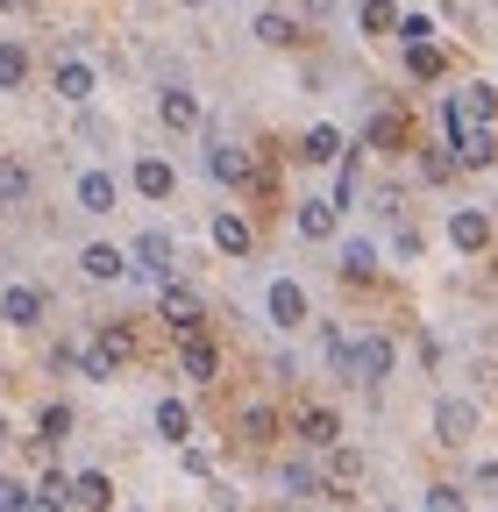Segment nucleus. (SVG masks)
Masks as SVG:
<instances>
[{
    "mask_svg": "<svg viewBox=\"0 0 498 512\" xmlns=\"http://www.w3.org/2000/svg\"><path fill=\"white\" fill-rule=\"evenodd\" d=\"M72 505H86V512H107V505H114V484H107L100 470H86V477H72Z\"/></svg>",
    "mask_w": 498,
    "mask_h": 512,
    "instance_id": "aec40b11",
    "label": "nucleus"
},
{
    "mask_svg": "<svg viewBox=\"0 0 498 512\" xmlns=\"http://www.w3.org/2000/svg\"><path fill=\"white\" fill-rule=\"evenodd\" d=\"M178 8H200V0H178Z\"/></svg>",
    "mask_w": 498,
    "mask_h": 512,
    "instance_id": "79ce46f5",
    "label": "nucleus"
},
{
    "mask_svg": "<svg viewBox=\"0 0 498 512\" xmlns=\"http://www.w3.org/2000/svg\"><path fill=\"white\" fill-rule=\"evenodd\" d=\"M292 434H299L306 448H335V441H342V420H335L328 406H299V420H292Z\"/></svg>",
    "mask_w": 498,
    "mask_h": 512,
    "instance_id": "0eeeda50",
    "label": "nucleus"
},
{
    "mask_svg": "<svg viewBox=\"0 0 498 512\" xmlns=\"http://www.w3.org/2000/svg\"><path fill=\"white\" fill-rule=\"evenodd\" d=\"M0 320H8V328H36V320H43V292L36 285H8V292H0Z\"/></svg>",
    "mask_w": 498,
    "mask_h": 512,
    "instance_id": "1a4fd4ad",
    "label": "nucleus"
},
{
    "mask_svg": "<svg viewBox=\"0 0 498 512\" xmlns=\"http://www.w3.org/2000/svg\"><path fill=\"white\" fill-rule=\"evenodd\" d=\"M0 448H8V420H0Z\"/></svg>",
    "mask_w": 498,
    "mask_h": 512,
    "instance_id": "ea45409f",
    "label": "nucleus"
},
{
    "mask_svg": "<svg viewBox=\"0 0 498 512\" xmlns=\"http://www.w3.org/2000/svg\"><path fill=\"white\" fill-rule=\"evenodd\" d=\"M335 221H342V214H335L328 200H299V235H306V242H328Z\"/></svg>",
    "mask_w": 498,
    "mask_h": 512,
    "instance_id": "f3484780",
    "label": "nucleus"
},
{
    "mask_svg": "<svg viewBox=\"0 0 498 512\" xmlns=\"http://www.w3.org/2000/svg\"><path fill=\"white\" fill-rule=\"evenodd\" d=\"M249 242H257V235H249L242 214H214V249L221 256H249Z\"/></svg>",
    "mask_w": 498,
    "mask_h": 512,
    "instance_id": "dca6fc26",
    "label": "nucleus"
},
{
    "mask_svg": "<svg viewBox=\"0 0 498 512\" xmlns=\"http://www.w3.org/2000/svg\"><path fill=\"white\" fill-rule=\"evenodd\" d=\"M356 22H363L370 36H392V29H399V8H392V0H363Z\"/></svg>",
    "mask_w": 498,
    "mask_h": 512,
    "instance_id": "c756f323",
    "label": "nucleus"
},
{
    "mask_svg": "<svg viewBox=\"0 0 498 512\" xmlns=\"http://www.w3.org/2000/svg\"><path fill=\"white\" fill-rule=\"evenodd\" d=\"M65 505H72V477H57V470L29 491V512H65Z\"/></svg>",
    "mask_w": 498,
    "mask_h": 512,
    "instance_id": "4be33fe9",
    "label": "nucleus"
},
{
    "mask_svg": "<svg viewBox=\"0 0 498 512\" xmlns=\"http://www.w3.org/2000/svg\"><path fill=\"white\" fill-rule=\"evenodd\" d=\"M29 79V50L22 43H0V93H15Z\"/></svg>",
    "mask_w": 498,
    "mask_h": 512,
    "instance_id": "c85d7f7f",
    "label": "nucleus"
},
{
    "mask_svg": "<svg viewBox=\"0 0 498 512\" xmlns=\"http://www.w3.org/2000/svg\"><path fill=\"white\" fill-rule=\"evenodd\" d=\"M449 242L477 256V249H491V221H484L477 207H463V214H449Z\"/></svg>",
    "mask_w": 498,
    "mask_h": 512,
    "instance_id": "9b49d317",
    "label": "nucleus"
},
{
    "mask_svg": "<svg viewBox=\"0 0 498 512\" xmlns=\"http://www.w3.org/2000/svg\"><path fill=\"white\" fill-rule=\"evenodd\" d=\"M0 512H29V484H15V477H0Z\"/></svg>",
    "mask_w": 498,
    "mask_h": 512,
    "instance_id": "c9c22d12",
    "label": "nucleus"
},
{
    "mask_svg": "<svg viewBox=\"0 0 498 512\" xmlns=\"http://www.w3.org/2000/svg\"><path fill=\"white\" fill-rule=\"evenodd\" d=\"M406 72H413L420 86H427V79H442V72H449V57H442V43H413V50H406Z\"/></svg>",
    "mask_w": 498,
    "mask_h": 512,
    "instance_id": "5701e85b",
    "label": "nucleus"
},
{
    "mask_svg": "<svg viewBox=\"0 0 498 512\" xmlns=\"http://www.w3.org/2000/svg\"><path fill=\"white\" fill-rule=\"evenodd\" d=\"M449 150H456V164H463V171H491V157H498L491 128H456V136H449Z\"/></svg>",
    "mask_w": 498,
    "mask_h": 512,
    "instance_id": "6e6552de",
    "label": "nucleus"
},
{
    "mask_svg": "<svg viewBox=\"0 0 498 512\" xmlns=\"http://www.w3.org/2000/svg\"><path fill=\"white\" fill-rule=\"evenodd\" d=\"M470 434H477V406H470V399H442V406H434V441L456 448V441H470Z\"/></svg>",
    "mask_w": 498,
    "mask_h": 512,
    "instance_id": "423d86ee",
    "label": "nucleus"
},
{
    "mask_svg": "<svg viewBox=\"0 0 498 512\" xmlns=\"http://www.w3.org/2000/svg\"><path fill=\"white\" fill-rule=\"evenodd\" d=\"M278 484H285V498H321V470L314 463H285Z\"/></svg>",
    "mask_w": 498,
    "mask_h": 512,
    "instance_id": "a878e982",
    "label": "nucleus"
},
{
    "mask_svg": "<svg viewBox=\"0 0 498 512\" xmlns=\"http://www.w3.org/2000/svg\"><path fill=\"white\" fill-rule=\"evenodd\" d=\"M257 43H271V50L299 43V22H292V15H278V8H264V15H257Z\"/></svg>",
    "mask_w": 498,
    "mask_h": 512,
    "instance_id": "393cba45",
    "label": "nucleus"
},
{
    "mask_svg": "<svg viewBox=\"0 0 498 512\" xmlns=\"http://www.w3.org/2000/svg\"><path fill=\"white\" fill-rule=\"evenodd\" d=\"M129 256H136V271H143V278H157V285H171V264H178V242H171L164 228H143Z\"/></svg>",
    "mask_w": 498,
    "mask_h": 512,
    "instance_id": "7ed1b4c3",
    "label": "nucleus"
},
{
    "mask_svg": "<svg viewBox=\"0 0 498 512\" xmlns=\"http://www.w3.org/2000/svg\"><path fill=\"white\" fill-rule=\"evenodd\" d=\"M278 434V413L271 406H242V441H271Z\"/></svg>",
    "mask_w": 498,
    "mask_h": 512,
    "instance_id": "2f4dec72",
    "label": "nucleus"
},
{
    "mask_svg": "<svg viewBox=\"0 0 498 512\" xmlns=\"http://www.w3.org/2000/svg\"><path fill=\"white\" fill-rule=\"evenodd\" d=\"M335 15V0H306V22H328Z\"/></svg>",
    "mask_w": 498,
    "mask_h": 512,
    "instance_id": "4c0bfd02",
    "label": "nucleus"
},
{
    "mask_svg": "<svg viewBox=\"0 0 498 512\" xmlns=\"http://www.w3.org/2000/svg\"><path fill=\"white\" fill-rule=\"evenodd\" d=\"M392 36L413 50V43H434V22H427V15H399V29H392Z\"/></svg>",
    "mask_w": 498,
    "mask_h": 512,
    "instance_id": "f704fd0d",
    "label": "nucleus"
},
{
    "mask_svg": "<svg viewBox=\"0 0 498 512\" xmlns=\"http://www.w3.org/2000/svg\"><path fill=\"white\" fill-rule=\"evenodd\" d=\"M207 171H214L221 185H242V178H249V150H235V143L214 136V143H207Z\"/></svg>",
    "mask_w": 498,
    "mask_h": 512,
    "instance_id": "9d476101",
    "label": "nucleus"
},
{
    "mask_svg": "<svg viewBox=\"0 0 498 512\" xmlns=\"http://www.w3.org/2000/svg\"><path fill=\"white\" fill-rule=\"evenodd\" d=\"M79 271H86V278H100V285H107V278H121V271H129V256H121V249H114V242H93V249H86V256H79Z\"/></svg>",
    "mask_w": 498,
    "mask_h": 512,
    "instance_id": "2eb2a0df",
    "label": "nucleus"
},
{
    "mask_svg": "<svg viewBox=\"0 0 498 512\" xmlns=\"http://www.w3.org/2000/svg\"><path fill=\"white\" fill-rule=\"evenodd\" d=\"M0 8H22V0H0Z\"/></svg>",
    "mask_w": 498,
    "mask_h": 512,
    "instance_id": "a19ab883",
    "label": "nucleus"
},
{
    "mask_svg": "<svg viewBox=\"0 0 498 512\" xmlns=\"http://www.w3.org/2000/svg\"><path fill=\"white\" fill-rule=\"evenodd\" d=\"M342 150H349V143H342V128H328V121H321V128H306V143H299L306 164H342Z\"/></svg>",
    "mask_w": 498,
    "mask_h": 512,
    "instance_id": "ddd939ff",
    "label": "nucleus"
},
{
    "mask_svg": "<svg viewBox=\"0 0 498 512\" xmlns=\"http://www.w3.org/2000/svg\"><path fill=\"white\" fill-rule=\"evenodd\" d=\"M271 320H278V328H299V320H306V292H299L292 278L271 285Z\"/></svg>",
    "mask_w": 498,
    "mask_h": 512,
    "instance_id": "4468645a",
    "label": "nucleus"
},
{
    "mask_svg": "<svg viewBox=\"0 0 498 512\" xmlns=\"http://www.w3.org/2000/svg\"><path fill=\"white\" fill-rule=\"evenodd\" d=\"M157 313H164V328L185 342V335H207V306L200 292H185V285H157Z\"/></svg>",
    "mask_w": 498,
    "mask_h": 512,
    "instance_id": "f03ea898",
    "label": "nucleus"
},
{
    "mask_svg": "<svg viewBox=\"0 0 498 512\" xmlns=\"http://www.w3.org/2000/svg\"><path fill=\"white\" fill-rule=\"evenodd\" d=\"M157 434H164V441H178V448H185V441H193V413H185V406H178V399H157Z\"/></svg>",
    "mask_w": 498,
    "mask_h": 512,
    "instance_id": "b1692460",
    "label": "nucleus"
},
{
    "mask_svg": "<svg viewBox=\"0 0 498 512\" xmlns=\"http://www.w3.org/2000/svg\"><path fill=\"white\" fill-rule=\"evenodd\" d=\"M427 512H463V491H456V484H434V491H427Z\"/></svg>",
    "mask_w": 498,
    "mask_h": 512,
    "instance_id": "e433bc0d",
    "label": "nucleus"
},
{
    "mask_svg": "<svg viewBox=\"0 0 498 512\" xmlns=\"http://www.w3.org/2000/svg\"><path fill=\"white\" fill-rule=\"evenodd\" d=\"M157 114H164V128H200V100L185 93V86H171V93L157 100Z\"/></svg>",
    "mask_w": 498,
    "mask_h": 512,
    "instance_id": "a211bd4d",
    "label": "nucleus"
},
{
    "mask_svg": "<svg viewBox=\"0 0 498 512\" xmlns=\"http://www.w3.org/2000/svg\"><path fill=\"white\" fill-rule=\"evenodd\" d=\"M178 370L193 377V384H214V377H221V349H214L207 335H185V342H178Z\"/></svg>",
    "mask_w": 498,
    "mask_h": 512,
    "instance_id": "39448f33",
    "label": "nucleus"
},
{
    "mask_svg": "<svg viewBox=\"0 0 498 512\" xmlns=\"http://www.w3.org/2000/svg\"><path fill=\"white\" fill-rule=\"evenodd\" d=\"M477 484H484V491H498V463H484V477H477Z\"/></svg>",
    "mask_w": 498,
    "mask_h": 512,
    "instance_id": "58836bf2",
    "label": "nucleus"
},
{
    "mask_svg": "<svg viewBox=\"0 0 498 512\" xmlns=\"http://www.w3.org/2000/svg\"><path fill=\"white\" fill-rule=\"evenodd\" d=\"M363 136H370V150H399V143H406V121H399V114H370Z\"/></svg>",
    "mask_w": 498,
    "mask_h": 512,
    "instance_id": "cd10ccee",
    "label": "nucleus"
},
{
    "mask_svg": "<svg viewBox=\"0 0 498 512\" xmlns=\"http://www.w3.org/2000/svg\"><path fill=\"white\" fill-rule=\"evenodd\" d=\"M136 192H143V200H171V192H178V171H171L164 157H143V164H136Z\"/></svg>",
    "mask_w": 498,
    "mask_h": 512,
    "instance_id": "f8f14e48",
    "label": "nucleus"
},
{
    "mask_svg": "<svg viewBox=\"0 0 498 512\" xmlns=\"http://www.w3.org/2000/svg\"><path fill=\"white\" fill-rule=\"evenodd\" d=\"M57 93H65L72 107H86V100H93V64H79V57L57 64Z\"/></svg>",
    "mask_w": 498,
    "mask_h": 512,
    "instance_id": "6ab92c4d",
    "label": "nucleus"
},
{
    "mask_svg": "<svg viewBox=\"0 0 498 512\" xmlns=\"http://www.w3.org/2000/svg\"><path fill=\"white\" fill-rule=\"evenodd\" d=\"M0 200H29V164L0 157Z\"/></svg>",
    "mask_w": 498,
    "mask_h": 512,
    "instance_id": "473e14b6",
    "label": "nucleus"
},
{
    "mask_svg": "<svg viewBox=\"0 0 498 512\" xmlns=\"http://www.w3.org/2000/svg\"><path fill=\"white\" fill-rule=\"evenodd\" d=\"M129 512H143V505H129Z\"/></svg>",
    "mask_w": 498,
    "mask_h": 512,
    "instance_id": "37998d69",
    "label": "nucleus"
},
{
    "mask_svg": "<svg viewBox=\"0 0 498 512\" xmlns=\"http://www.w3.org/2000/svg\"><path fill=\"white\" fill-rule=\"evenodd\" d=\"M129 356H136V335L121 328V320H107V328H100V335H93V342L79 349V370H86L93 384H107V377H114L121 363H129Z\"/></svg>",
    "mask_w": 498,
    "mask_h": 512,
    "instance_id": "f257e3e1",
    "label": "nucleus"
},
{
    "mask_svg": "<svg viewBox=\"0 0 498 512\" xmlns=\"http://www.w3.org/2000/svg\"><path fill=\"white\" fill-rule=\"evenodd\" d=\"M342 370H349L356 384H385V377H392V342H385V335H370V342H356V349L342 356Z\"/></svg>",
    "mask_w": 498,
    "mask_h": 512,
    "instance_id": "20e7f679",
    "label": "nucleus"
},
{
    "mask_svg": "<svg viewBox=\"0 0 498 512\" xmlns=\"http://www.w3.org/2000/svg\"><path fill=\"white\" fill-rule=\"evenodd\" d=\"M65 434H72V406H43V420H36V441H43V448H57Z\"/></svg>",
    "mask_w": 498,
    "mask_h": 512,
    "instance_id": "7c9ffc66",
    "label": "nucleus"
},
{
    "mask_svg": "<svg viewBox=\"0 0 498 512\" xmlns=\"http://www.w3.org/2000/svg\"><path fill=\"white\" fill-rule=\"evenodd\" d=\"M79 207H86V214H114V178H107V171H86V178H79Z\"/></svg>",
    "mask_w": 498,
    "mask_h": 512,
    "instance_id": "412c9836",
    "label": "nucleus"
},
{
    "mask_svg": "<svg viewBox=\"0 0 498 512\" xmlns=\"http://www.w3.org/2000/svg\"><path fill=\"white\" fill-rule=\"evenodd\" d=\"M342 278L370 285V278H378V249H370V242H349V249H342Z\"/></svg>",
    "mask_w": 498,
    "mask_h": 512,
    "instance_id": "bb28decb",
    "label": "nucleus"
},
{
    "mask_svg": "<svg viewBox=\"0 0 498 512\" xmlns=\"http://www.w3.org/2000/svg\"><path fill=\"white\" fill-rule=\"evenodd\" d=\"M349 200H356V150H349V157H342V171H335V200H328V207L342 214Z\"/></svg>",
    "mask_w": 498,
    "mask_h": 512,
    "instance_id": "72a5a7b5",
    "label": "nucleus"
}]
</instances>
